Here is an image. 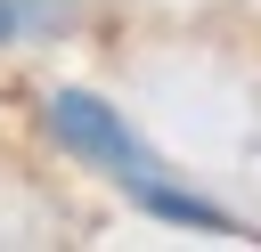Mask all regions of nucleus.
<instances>
[{
	"instance_id": "2",
	"label": "nucleus",
	"mask_w": 261,
	"mask_h": 252,
	"mask_svg": "<svg viewBox=\"0 0 261 252\" xmlns=\"http://www.w3.org/2000/svg\"><path fill=\"white\" fill-rule=\"evenodd\" d=\"M130 203H139V211H155V219H171V228H204V236H253L245 219H228V211H220V203H204V195L163 187L155 171H147V179H130Z\"/></svg>"
},
{
	"instance_id": "1",
	"label": "nucleus",
	"mask_w": 261,
	"mask_h": 252,
	"mask_svg": "<svg viewBox=\"0 0 261 252\" xmlns=\"http://www.w3.org/2000/svg\"><path fill=\"white\" fill-rule=\"evenodd\" d=\"M49 130H57V146H65V154H82V163L114 171L122 187L155 171V163H147V146H139V130H130L106 98H90V89H57V98H49Z\"/></svg>"
},
{
	"instance_id": "3",
	"label": "nucleus",
	"mask_w": 261,
	"mask_h": 252,
	"mask_svg": "<svg viewBox=\"0 0 261 252\" xmlns=\"http://www.w3.org/2000/svg\"><path fill=\"white\" fill-rule=\"evenodd\" d=\"M16 24H24V0H0V41H16Z\"/></svg>"
}]
</instances>
